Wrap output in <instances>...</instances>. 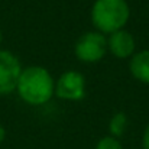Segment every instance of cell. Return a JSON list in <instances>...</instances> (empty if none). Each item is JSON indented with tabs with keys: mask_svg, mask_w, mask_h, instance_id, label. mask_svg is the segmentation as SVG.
I'll use <instances>...</instances> for the list:
<instances>
[{
	"mask_svg": "<svg viewBox=\"0 0 149 149\" xmlns=\"http://www.w3.org/2000/svg\"><path fill=\"white\" fill-rule=\"evenodd\" d=\"M90 17L97 32L110 35L125 28L130 17V7L126 0H96Z\"/></svg>",
	"mask_w": 149,
	"mask_h": 149,
	"instance_id": "obj_2",
	"label": "cell"
},
{
	"mask_svg": "<svg viewBox=\"0 0 149 149\" xmlns=\"http://www.w3.org/2000/svg\"><path fill=\"white\" fill-rule=\"evenodd\" d=\"M107 51H110V54L119 59L132 58L136 51V41L126 29L116 31L107 38Z\"/></svg>",
	"mask_w": 149,
	"mask_h": 149,
	"instance_id": "obj_6",
	"label": "cell"
},
{
	"mask_svg": "<svg viewBox=\"0 0 149 149\" xmlns=\"http://www.w3.org/2000/svg\"><path fill=\"white\" fill-rule=\"evenodd\" d=\"M16 90L25 103L41 106L48 103L55 94V81L47 68L33 65L22 70Z\"/></svg>",
	"mask_w": 149,
	"mask_h": 149,
	"instance_id": "obj_1",
	"label": "cell"
},
{
	"mask_svg": "<svg viewBox=\"0 0 149 149\" xmlns=\"http://www.w3.org/2000/svg\"><path fill=\"white\" fill-rule=\"evenodd\" d=\"M0 42H1V31H0Z\"/></svg>",
	"mask_w": 149,
	"mask_h": 149,
	"instance_id": "obj_12",
	"label": "cell"
},
{
	"mask_svg": "<svg viewBox=\"0 0 149 149\" xmlns=\"http://www.w3.org/2000/svg\"><path fill=\"white\" fill-rule=\"evenodd\" d=\"M107 52V38L97 31L94 32H86L78 38L74 47L75 56L86 64H94Z\"/></svg>",
	"mask_w": 149,
	"mask_h": 149,
	"instance_id": "obj_3",
	"label": "cell"
},
{
	"mask_svg": "<svg viewBox=\"0 0 149 149\" xmlns=\"http://www.w3.org/2000/svg\"><path fill=\"white\" fill-rule=\"evenodd\" d=\"M130 74L138 81L149 84V49L135 52L129 64Z\"/></svg>",
	"mask_w": 149,
	"mask_h": 149,
	"instance_id": "obj_7",
	"label": "cell"
},
{
	"mask_svg": "<svg viewBox=\"0 0 149 149\" xmlns=\"http://www.w3.org/2000/svg\"><path fill=\"white\" fill-rule=\"evenodd\" d=\"M127 129V116L122 111L111 116L109 122V132L113 138H120Z\"/></svg>",
	"mask_w": 149,
	"mask_h": 149,
	"instance_id": "obj_8",
	"label": "cell"
},
{
	"mask_svg": "<svg viewBox=\"0 0 149 149\" xmlns=\"http://www.w3.org/2000/svg\"><path fill=\"white\" fill-rule=\"evenodd\" d=\"M142 148L149 149V125L143 130V136H142Z\"/></svg>",
	"mask_w": 149,
	"mask_h": 149,
	"instance_id": "obj_10",
	"label": "cell"
},
{
	"mask_svg": "<svg viewBox=\"0 0 149 149\" xmlns=\"http://www.w3.org/2000/svg\"><path fill=\"white\" fill-rule=\"evenodd\" d=\"M4 136H6V130H4V127L0 125V143L4 141Z\"/></svg>",
	"mask_w": 149,
	"mask_h": 149,
	"instance_id": "obj_11",
	"label": "cell"
},
{
	"mask_svg": "<svg viewBox=\"0 0 149 149\" xmlns=\"http://www.w3.org/2000/svg\"><path fill=\"white\" fill-rule=\"evenodd\" d=\"M96 149H123L120 141L117 138H113V136H104L101 138L97 145H96Z\"/></svg>",
	"mask_w": 149,
	"mask_h": 149,
	"instance_id": "obj_9",
	"label": "cell"
},
{
	"mask_svg": "<svg viewBox=\"0 0 149 149\" xmlns=\"http://www.w3.org/2000/svg\"><path fill=\"white\" fill-rule=\"evenodd\" d=\"M22 67L19 59L9 51H0V96L16 90Z\"/></svg>",
	"mask_w": 149,
	"mask_h": 149,
	"instance_id": "obj_5",
	"label": "cell"
},
{
	"mask_svg": "<svg viewBox=\"0 0 149 149\" xmlns=\"http://www.w3.org/2000/svg\"><path fill=\"white\" fill-rule=\"evenodd\" d=\"M56 97L68 101H78L86 96V78L75 70L65 71L55 83Z\"/></svg>",
	"mask_w": 149,
	"mask_h": 149,
	"instance_id": "obj_4",
	"label": "cell"
}]
</instances>
